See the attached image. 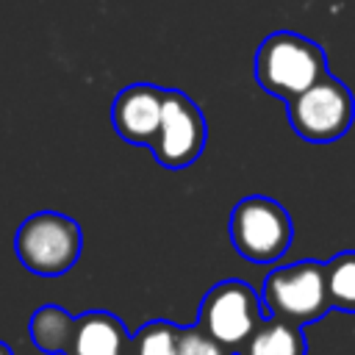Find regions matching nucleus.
Returning a JSON list of instances; mask_svg holds the SVG:
<instances>
[{
  "mask_svg": "<svg viewBox=\"0 0 355 355\" xmlns=\"http://www.w3.org/2000/svg\"><path fill=\"white\" fill-rule=\"evenodd\" d=\"M327 75L324 50L294 31L269 33L255 50V80L263 92L280 97L283 103L313 86Z\"/></svg>",
  "mask_w": 355,
  "mask_h": 355,
  "instance_id": "obj_1",
  "label": "nucleus"
},
{
  "mask_svg": "<svg viewBox=\"0 0 355 355\" xmlns=\"http://www.w3.org/2000/svg\"><path fill=\"white\" fill-rule=\"evenodd\" d=\"M14 250L28 272L39 277H58L78 263L83 233L80 225L67 214L36 211L17 227Z\"/></svg>",
  "mask_w": 355,
  "mask_h": 355,
  "instance_id": "obj_2",
  "label": "nucleus"
},
{
  "mask_svg": "<svg viewBox=\"0 0 355 355\" xmlns=\"http://www.w3.org/2000/svg\"><path fill=\"white\" fill-rule=\"evenodd\" d=\"M294 239L288 211L263 194L244 197L230 211V241L244 261L275 263L280 261Z\"/></svg>",
  "mask_w": 355,
  "mask_h": 355,
  "instance_id": "obj_3",
  "label": "nucleus"
},
{
  "mask_svg": "<svg viewBox=\"0 0 355 355\" xmlns=\"http://www.w3.org/2000/svg\"><path fill=\"white\" fill-rule=\"evenodd\" d=\"M261 302L269 311V316H277L294 324L319 322L330 311L324 263L297 261V263L272 269L263 280Z\"/></svg>",
  "mask_w": 355,
  "mask_h": 355,
  "instance_id": "obj_4",
  "label": "nucleus"
},
{
  "mask_svg": "<svg viewBox=\"0 0 355 355\" xmlns=\"http://www.w3.org/2000/svg\"><path fill=\"white\" fill-rule=\"evenodd\" d=\"M286 116L300 139L313 144H327L341 139L352 128L355 97L338 78L327 72L313 86L286 100Z\"/></svg>",
  "mask_w": 355,
  "mask_h": 355,
  "instance_id": "obj_5",
  "label": "nucleus"
},
{
  "mask_svg": "<svg viewBox=\"0 0 355 355\" xmlns=\"http://www.w3.org/2000/svg\"><path fill=\"white\" fill-rule=\"evenodd\" d=\"M261 322L263 302L255 288L241 280H222L211 286L197 308V327L236 355H241Z\"/></svg>",
  "mask_w": 355,
  "mask_h": 355,
  "instance_id": "obj_6",
  "label": "nucleus"
},
{
  "mask_svg": "<svg viewBox=\"0 0 355 355\" xmlns=\"http://www.w3.org/2000/svg\"><path fill=\"white\" fill-rule=\"evenodd\" d=\"M208 139V125L200 105L180 89H164V111L158 136L150 144L155 161L164 169H186L191 166Z\"/></svg>",
  "mask_w": 355,
  "mask_h": 355,
  "instance_id": "obj_7",
  "label": "nucleus"
},
{
  "mask_svg": "<svg viewBox=\"0 0 355 355\" xmlns=\"http://www.w3.org/2000/svg\"><path fill=\"white\" fill-rule=\"evenodd\" d=\"M164 111V89L153 83L125 86L111 105V125L119 139L133 147H150L158 136Z\"/></svg>",
  "mask_w": 355,
  "mask_h": 355,
  "instance_id": "obj_8",
  "label": "nucleus"
},
{
  "mask_svg": "<svg viewBox=\"0 0 355 355\" xmlns=\"http://www.w3.org/2000/svg\"><path fill=\"white\" fill-rule=\"evenodd\" d=\"M130 336L119 316L108 311H86L75 316V333L67 355H128Z\"/></svg>",
  "mask_w": 355,
  "mask_h": 355,
  "instance_id": "obj_9",
  "label": "nucleus"
},
{
  "mask_svg": "<svg viewBox=\"0 0 355 355\" xmlns=\"http://www.w3.org/2000/svg\"><path fill=\"white\" fill-rule=\"evenodd\" d=\"M75 333V316L61 305H42L33 311L28 322V336L39 352L67 355Z\"/></svg>",
  "mask_w": 355,
  "mask_h": 355,
  "instance_id": "obj_10",
  "label": "nucleus"
},
{
  "mask_svg": "<svg viewBox=\"0 0 355 355\" xmlns=\"http://www.w3.org/2000/svg\"><path fill=\"white\" fill-rule=\"evenodd\" d=\"M305 336L302 324L269 316L258 324L241 355H305Z\"/></svg>",
  "mask_w": 355,
  "mask_h": 355,
  "instance_id": "obj_11",
  "label": "nucleus"
},
{
  "mask_svg": "<svg viewBox=\"0 0 355 355\" xmlns=\"http://www.w3.org/2000/svg\"><path fill=\"white\" fill-rule=\"evenodd\" d=\"M330 308L355 313V250H344L324 263Z\"/></svg>",
  "mask_w": 355,
  "mask_h": 355,
  "instance_id": "obj_12",
  "label": "nucleus"
},
{
  "mask_svg": "<svg viewBox=\"0 0 355 355\" xmlns=\"http://www.w3.org/2000/svg\"><path fill=\"white\" fill-rule=\"evenodd\" d=\"M178 336H180V327L169 319L144 322L130 336L128 355H178Z\"/></svg>",
  "mask_w": 355,
  "mask_h": 355,
  "instance_id": "obj_13",
  "label": "nucleus"
},
{
  "mask_svg": "<svg viewBox=\"0 0 355 355\" xmlns=\"http://www.w3.org/2000/svg\"><path fill=\"white\" fill-rule=\"evenodd\" d=\"M178 355H236V352H230L216 338H211L202 327L194 324V327H180Z\"/></svg>",
  "mask_w": 355,
  "mask_h": 355,
  "instance_id": "obj_14",
  "label": "nucleus"
},
{
  "mask_svg": "<svg viewBox=\"0 0 355 355\" xmlns=\"http://www.w3.org/2000/svg\"><path fill=\"white\" fill-rule=\"evenodd\" d=\"M0 355H14V352H11V347H8L6 341H0Z\"/></svg>",
  "mask_w": 355,
  "mask_h": 355,
  "instance_id": "obj_15",
  "label": "nucleus"
}]
</instances>
